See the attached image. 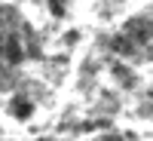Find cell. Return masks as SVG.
Wrapping results in <instances>:
<instances>
[{
    "label": "cell",
    "instance_id": "7a4b0ae2",
    "mask_svg": "<svg viewBox=\"0 0 153 141\" xmlns=\"http://www.w3.org/2000/svg\"><path fill=\"white\" fill-rule=\"evenodd\" d=\"M113 77H117V80H120L126 89H132V86H135V77H132V71L126 68V65H113Z\"/></svg>",
    "mask_w": 153,
    "mask_h": 141
},
{
    "label": "cell",
    "instance_id": "3957f363",
    "mask_svg": "<svg viewBox=\"0 0 153 141\" xmlns=\"http://www.w3.org/2000/svg\"><path fill=\"white\" fill-rule=\"evenodd\" d=\"M49 9H52L55 16H65V12H68V6L61 3V0H49Z\"/></svg>",
    "mask_w": 153,
    "mask_h": 141
},
{
    "label": "cell",
    "instance_id": "6da1fadb",
    "mask_svg": "<svg viewBox=\"0 0 153 141\" xmlns=\"http://www.w3.org/2000/svg\"><path fill=\"white\" fill-rule=\"evenodd\" d=\"M9 113L12 117H19V120H28L31 113H34V101L28 95H16L12 98V104H9Z\"/></svg>",
    "mask_w": 153,
    "mask_h": 141
}]
</instances>
